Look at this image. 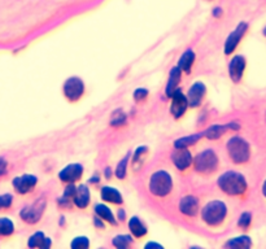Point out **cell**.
<instances>
[{
    "mask_svg": "<svg viewBox=\"0 0 266 249\" xmlns=\"http://www.w3.org/2000/svg\"><path fill=\"white\" fill-rule=\"evenodd\" d=\"M218 186L227 195H243L247 190L246 178L240 173L227 172L222 174L218 179Z\"/></svg>",
    "mask_w": 266,
    "mask_h": 249,
    "instance_id": "1",
    "label": "cell"
},
{
    "mask_svg": "<svg viewBox=\"0 0 266 249\" xmlns=\"http://www.w3.org/2000/svg\"><path fill=\"white\" fill-rule=\"evenodd\" d=\"M201 136H203V134H196V135L187 136V138H181V139H178L174 143L175 148H186V147L194 146L195 143L198 142Z\"/></svg>",
    "mask_w": 266,
    "mask_h": 249,
    "instance_id": "25",
    "label": "cell"
},
{
    "mask_svg": "<svg viewBox=\"0 0 266 249\" xmlns=\"http://www.w3.org/2000/svg\"><path fill=\"white\" fill-rule=\"evenodd\" d=\"M229 129H234L238 130L239 126H238L237 123H229L226 126H222V125H216V126H212L207 130L204 133V135L207 136L208 139H218L221 136L224 135L225 131H227Z\"/></svg>",
    "mask_w": 266,
    "mask_h": 249,
    "instance_id": "17",
    "label": "cell"
},
{
    "mask_svg": "<svg viewBox=\"0 0 266 249\" xmlns=\"http://www.w3.org/2000/svg\"><path fill=\"white\" fill-rule=\"evenodd\" d=\"M71 248L74 249H87L88 248V239L84 237L75 238L71 243Z\"/></svg>",
    "mask_w": 266,
    "mask_h": 249,
    "instance_id": "29",
    "label": "cell"
},
{
    "mask_svg": "<svg viewBox=\"0 0 266 249\" xmlns=\"http://www.w3.org/2000/svg\"><path fill=\"white\" fill-rule=\"evenodd\" d=\"M195 170L201 174H211L218 166L217 155L213 151H204L195 157Z\"/></svg>",
    "mask_w": 266,
    "mask_h": 249,
    "instance_id": "5",
    "label": "cell"
},
{
    "mask_svg": "<svg viewBox=\"0 0 266 249\" xmlns=\"http://www.w3.org/2000/svg\"><path fill=\"white\" fill-rule=\"evenodd\" d=\"M6 172V161L0 157V177L5 174Z\"/></svg>",
    "mask_w": 266,
    "mask_h": 249,
    "instance_id": "34",
    "label": "cell"
},
{
    "mask_svg": "<svg viewBox=\"0 0 266 249\" xmlns=\"http://www.w3.org/2000/svg\"><path fill=\"white\" fill-rule=\"evenodd\" d=\"M173 101H172V108H170V112H172L173 116L175 118H179L185 114L186 109H187L188 101L187 97L185 96V94L182 92L181 90H175L172 95Z\"/></svg>",
    "mask_w": 266,
    "mask_h": 249,
    "instance_id": "9",
    "label": "cell"
},
{
    "mask_svg": "<svg viewBox=\"0 0 266 249\" xmlns=\"http://www.w3.org/2000/svg\"><path fill=\"white\" fill-rule=\"evenodd\" d=\"M30 248H49L51 247V239L45 238L43 233H35L29 239Z\"/></svg>",
    "mask_w": 266,
    "mask_h": 249,
    "instance_id": "19",
    "label": "cell"
},
{
    "mask_svg": "<svg viewBox=\"0 0 266 249\" xmlns=\"http://www.w3.org/2000/svg\"><path fill=\"white\" fill-rule=\"evenodd\" d=\"M35 185L36 178L34 175H22V177H17L13 181V186L18 194H27V192L32 191Z\"/></svg>",
    "mask_w": 266,
    "mask_h": 249,
    "instance_id": "11",
    "label": "cell"
},
{
    "mask_svg": "<svg viewBox=\"0 0 266 249\" xmlns=\"http://www.w3.org/2000/svg\"><path fill=\"white\" fill-rule=\"evenodd\" d=\"M10 204H12V196L10 195L0 196V208H9Z\"/></svg>",
    "mask_w": 266,
    "mask_h": 249,
    "instance_id": "32",
    "label": "cell"
},
{
    "mask_svg": "<svg viewBox=\"0 0 266 249\" xmlns=\"http://www.w3.org/2000/svg\"><path fill=\"white\" fill-rule=\"evenodd\" d=\"M244 68H246V60H244L243 56H235V57L231 60L230 66H229V71H230V77L235 83L242 79V75H243Z\"/></svg>",
    "mask_w": 266,
    "mask_h": 249,
    "instance_id": "14",
    "label": "cell"
},
{
    "mask_svg": "<svg viewBox=\"0 0 266 249\" xmlns=\"http://www.w3.org/2000/svg\"><path fill=\"white\" fill-rule=\"evenodd\" d=\"M179 209L183 214L186 216H190V217H194L196 216L199 211V201L195 196H186L181 200L179 203Z\"/></svg>",
    "mask_w": 266,
    "mask_h": 249,
    "instance_id": "15",
    "label": "cell"
},
{
    "mask_svg": "<svg viewBox=\"0 0 266 249\" xmlns=\"http://www.w3.org/2000/svg\"><path fill=\"white\" fill-rule=\"evenodd\" d=\"M114 247L120 249L129 248L130 244H131V238L127 237V235H120V237H116L113 240Z\"/></svg>",
    "mask_w": 266,
    "mask_h": 249,
    "instance_id": "27",
    "label": "cell"
},
{
    "mask_svg": "<svg viewBox=\"0 0 266 249\" xmlns=\"http://www.w3.org/2000/svg\"><path fill=\"white\" fill-rule=\"evenodd\" d=\"M95 212H96V214L100 218L108 221V222H110V224L116 225V220H114L113 213L110 212V209L108 207L99 204V205H96V208H95Z\"/></svg>",
    "mask_w": 266,
    "mask_h": 249,
    "instance_id": "24",
    "label": "cell"
},
{
    "mask_svg": "<svg viewBox=\"0 0 266 249\" xmlns=\"http://www.w3.org/2000/svg\"><path fill=\"white\" fill-rule=\"evenodd\" d=\"M205 86L201 82H198L195 83L190 90H188V96H187V101L191 107H199L200 103L204 99L205 95Z\"/></svg>",
    "mask_w": 266,
    "mask_h": 249,
    "instance_id": "12",
    "label": "cell"
},
{
    "mask_svg": "<svg viewBox=\"0 0 266 249\" xmlns=\"http://www.w3.org/2000/svg\"><path fill=\"white\" fill-rule=\"evenodd\" d=\"M251 220H252V216H251L250 213H243L242 214V217L239 218V222H238V225H239L242 229H248L251 225Z\"/></svg>",
    "mask_w": 266,
    "mask_h": 249,
    "instance_id": "31",
    "label": "cell"
},
{
    "mask_svg": "<svg viewBox=\"0 0 266 249\" xmlns=\"http://www.w3.org/2000/svg\"><path fill=\"white\" fill-rule=\"evenodd\" d=\"M247 29H248V25H247L246 22H240L237 29L234 30L230 35H229V38H227L226 42H225V53H226V55H230L231 52H234V49L237 48L240 39L243 38V35L246 34Z\"/></svg>",
    "mask_w": 266,
    "mask_h": 249,
    "instance_id": "8",
    "label": "cell"
},
{
    "mask_svg": "<svg viewBox=\"0 0 266 249\" xmlns=\"http://www.w3.org/2000/svg\"><path fill=\"white\" fill-rule=\"evenodd\" d=\"M174 165L179 169V170H186L188 166L192 164L191 153L188 152L186 148H177V152L173 153L172 156Z\"/></svg>",
    "mask_w": 266,
    "mask_h": 249,
    "instance_id": "13",
    "label": "cell"
},
{
    "mask_svg": "<svg viewBox=\"0 0 266 249\" xmlns=\"http://www.w3.org/2000/svg\"><path fill=\"white\" fill-rule=\"evenodd\" d=\"M74 194H75V187H74V186H68V187H66V190H65L64 196H62V200H61V203H60V204H61V205H68L69 204V199L74 198Z\"/></svg>",
    "mask_w": 266,
    "mask_h": 249,
    "instance_id": "30",
    "label": "cell"
},
{
    "mask_svg": "<svg viewBox=\"0 0 266 249\" xmlns=\"http://www.w3.org/2000/svg\"><path fill=\"white\" fill-rule=\"evenodd\" d=\"M173 182L169 173L160 170L152 174L151 179H149V191L152 192L156 196L164 198L169 192L172 191Z\"/></svg>",
    "mask_w": 266,
    "mask_h": 249,
    "instance_id": "4",
    "label": "cell"
},
{
    "mask_svg": "<svg viewBox=\"0 0 266 249\" xmlns=\"http://www.w3.org/2000/svg\"><path fill=\"white\" fill-rule=\"evenodd\" d=\"M127 160H129V156H126V157H125V159H123L120 164H118V166H117V170H116L117 178H120V179L125 178V175H126Z\"/></svg>",
    "mask_w": 266,
    "mask_h": 249,
    "instance_id": "28",
    "label": "cell"
},
{
    "mask_svg": "<svg viewBox=\"0 0 266 249\" xmlns=\"http://www.w3.org/2000/svg\"><path fill=\"white\" fill-rule=\"evenodd\" d=\"M84 86L83 82L77 77L69 78L68 81L65 82L64 84V94L65 96L68 97V100L70 101H77L81 99V96L83 95Z\"/></svg>",
    "mask_w": 266,
    "mask_h": 249,
    "instance_id": "7",
    "label": "cell"
},
{
    "mask_svg": "<svg viewBox=\"0 0 266 249\" xmlns=\"http://www.w3.org/2000/svg\"><path fill=\"white\" fill-rule=\"evenodd\" d=\"M227 213L226 205L222 201H211L205 205V208L203 209L201 217L204 220V222H207L211 226H217L220 225L222 221L225 220Z\"/></svg>",
    "mask_w": 266,
    "mask_h": 249,
    "instance_id": "3",
    "label": "cell"
},
{
    "mask_svg": "<svg viewBox=\"0 0 266 249\" xmlns=\"http://www.w3.org/2000/svg\"><path fill=\"white\" fill-rule=\"evenodd\" d=\"M44 208L45 201L43 200V199L42 200L35 201L32 205L26 207L25 209L21 211V218H22L25 222H27V224H36V222L40 220V217H42Z\"/></svg>",
    "mask_w": 266,
    "mask_h": 249,
    "instance_id": "6",
    "label": "cell"
},
{
    "mask_svg": "<svg viewBox=\"0 0 266 249\" xmlns=\"http://www.w3.org/2000/svg\"><path fill=\"white\" fill-rule=\"evenodd\" d=\"M148 94V91L143 90V88H139V90L135 91V94H134V97H135V100H142L144 97L147 96Z\"/></svg>",
    "mask_w": 266,
    "mask_h": 249,
    "instance_id": "33",
    "label": "cell"
},
{
    "mask_svg": "<svg viewBox=\"0 0 266 249\" xmlns=\"http://www.w3.org/2000/svg\"><path fill=\"white\" fill-rule=\"evenodd\" d=\"M194 61H195V53L191 51V49H188V51H186L185 53L182 55V57L179 58V65H178L179 69H181L182 71H185V73H190Z\"/></svg>",
    "mask_w": 266,
    "mask_h": 249,
    "instance_id": "21",
    "label": "cell"
},
{
    "mask_svg": "<svg viewBox=\"0 0 266 249\" xmlns=\"http://www.w3.org/2000/svg\"><path fill=\"white\" fill-rule=\"evenodd\" d=\"M101 198L104 199L108 203H112V204H121L122 203V196L116 188L112 187H104L101 190Z\"/></svg>",
    "mask_w": 266,
    "mask_h": 249,
    "instance_id": "20",
    "label": "cell"
},
{
    "mask_svg": "<svg viewBox=\"0 0 266 249\" xmlns=\"http://www.w3.org/2000/svg\"><path fill=\"white\" fill-rule=\"evenodd\" d=\"M181 74L182 70L179 69V66L173 68L172 71H170V77H169L168 86H166V95L168 96H172L173 92L177 90V86H178L179 81H181Z\"/></svg>",
    "mask_w": 266,
    "mask_h": 249,
    "instance_id": "18",
    "label": "cell"
},
{
    "mask_svg": "<svg viewBox=\"0 0 266 249\" xmlns=\"http://www.w3.org/2000/svg\"><path fill=\"white\" fill-rule=\"evenodd\" d=\"M74 204L77 205L78 208H86L90 203V192H88V188L86 186H79V187L75 188V194H74Z\"/></svg>",
    "mask_w": 266,
    "mask_h": 249,
    "instance_id": "16",
    "label": "cell"
},
{
    "mask_svg": "<svg viewBox=\"0 0 266 249\" xmlns=\"http://www.w3.org/2000/svg\"><path fill=\"white\" fill-rule=\"evenodd\" d=\"M264 34H265V35H266V27H265V30H264Z\"/></svg>",
    "mask_w": 266,
    "mask_h": 249,
    "instance_id": "37",
    "label": "cell"
},
{
    "mask_svg": "<svg viewBox=\"0 0 266 249\" xmlns=\"http://www.w3.org/2000/svg\"><path fill=\"white\" fill-rule=\"evenodd\" d=\"M252 246L251 243V239L248 237H240V238H235V239H231L230 242H227L225 244V247L227 248H239V249H247L250 248Z\"/></svg>",
    "mask_w": 266,
    "mask_h": 249,
    "instance_id": "23",
    "label": "cell"
},
{
    "mask_svg": "<svg viewBox=\"0 0 266 249\" xmlns=\"http://www.w3.org/2000/svg\"><path fill=\"white\" fill-rule=\"evenodd\" d=\"M263 192H264V195H265V198H266V181H265V183H264V187H263Z\"/></svg>",
    "mask_w": 266,
    "mask_h": 249,
    "instance_id": "36",
    "label": "cell"
},
{
    "mask_svg": "<svg viewBox=\"0 0 266 249\" xmlns=\"http://www.w3.org/2000/svg\"><path fill=\"white\" fill-rule=\"evenodd\" d=\"M83 174V168L79 164H71L68 165L65 169H62L61 172L58 173V177L62 182L66 183H73V182L78 181Z\"/></svg>",
    "mask_w": 266,
    "mask_h": 249,
    "instance_id": "10",
    "label": "cell"
},
{
    "mask_svg": "<svg viewBox=\"0 0 266 249\" xmlns=\"http://www.w3.org/2000/svg\"><path fill=\"white\" fill-rule=\"evenodd\" d=\"M227 152L235 164H244L250 160V146L239 136H234L227 143Z\"/></svg>",
    "mask_w": 266,
    "mask_h": 249,
    "instance_id": "2",
    "label": "cell"
},
{
    "mask_svg": "<svg viewBox=\"0 0 266 249\" xmlns=\"http://www.w3.org/2000/svg\"><path fill=\"white\" fill-rule=\"evenodd\" d=\"M151 247H156V248H162V247H161V246H159V244H153V243L147 244L146 248H151Z\"/></svg>",
    "mask_w": 266,
    "mask_h": 249,
    "instance_id": "35",
    "label": "cell"
},
{
    "mask_svg": "<svg viewBox=\"0 0 266 249\" xmlns=\"http://www.w3.org/2000/svg\"><path fill=\"white\" fill-rule=\"evenodd\" d=\"M129 229L135 238H142L143 235H146L147 233V229L144 227V225L140 222L138 217H133L130 220Z\"/></svg>",
    "mask_w": 266,
    "mask_h": 249,
    "instance_id": "22",
    "label": "cell"
},
{
    "mask_svg": "<svg viewBox=\"0 0 266 249\" xmlns=\"http://www.w3.org/2000/svg\"><path fill=\"white\" fill-rule=\"evenodd\" d=\"M14 230L13 222L8 218H0V235L1 237H8Z\"/></svg>",
    "mask_w": 266,
    "mask_h": 249,
    "instance_id": "26",
    "label": "cell"
}]
</instances>
